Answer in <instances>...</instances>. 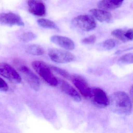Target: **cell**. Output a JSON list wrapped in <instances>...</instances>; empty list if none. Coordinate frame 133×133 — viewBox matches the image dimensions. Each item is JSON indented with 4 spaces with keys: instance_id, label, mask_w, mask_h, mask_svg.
Masks as SVG:
<instances>
[{
    "instance_id": "obj_1",
    "label": "cell",
    "mask_w": 133,
    "mask_h": 133,
    "mask_svg": "<svg viewBox=\"0 0 133 133\" xmlns=\"http://www.w3.org/2000/svg\"><path fill=\"white\" fill-rule=\"evenodd\" d=\"M109 105L114 112L119 115H130L132 111L130 98L124 92L117 91L113 93L109 99Z\"/></svg>"
},
{
    "instance_id": "obj_2",
    "label": "cell",
    "mask_w": 133,
    "mask_h": 133,
    "mask_svg": "<svg viewBox=\"0 0 133 133\" xmlns=\"http://www.w3.org/2000/svg\"><path fill=\"white\" fill-rule=\"evenodd\" d=\"M32 67L37 74L51 86L57 85L59 81L52 72V69L43 61H35L32 63Z\"/></svg>"
},
{
    "instance_id": "obj_3",
    "label": "cell",
    "mask_w": 133,
    "mask_h": 133,
    "mask_svg": "<svg viewBox=\"0 0 133 133\" xmlns=\"http://www.w3.org/2000/svg\"><path fill=\"white\" fill-rule=\"evenodd\" d=\"M48 55L54 62L57 63H67L74 61V55L66 50L52 48L48 50Z\"/></svg>"
},
{
    "instance_id": "obj_4",
    "label": "cell",
    "mask_w": 133,
    "mask_h": 133,
    "mask_svg": "<svg viewBox=\"0 0 133 133\" xmlns=\"http://www.w3.org/2000/svg\"><path fill=\"white\" fill-rule=\"evenodd\" d=\"M72 24L76 28L86 32L93 30L96 26L94 18L89 15H81L75 17L72 20Z\"/></svg>"
},
{
    "instance_id": "obj_5",
    "label": "cell",
    "mask_w": 133,
    "mask_h": 133,
    "mask_svg": "<svg viewBox=\"0 0 133 133\" xmlns=\"http://www.w3.org/2000/svg\"><path fill=\"white\" fill-rule=\"evenodd\" d=\"M0 75L14 84H19L22 78L18 73L11 66L6 63H0Z\"/></svg>"
},
{
    "instance_id": "obj_6",
    "label": "cell",
    "mask_w": 133,
    "mask_h": 133,
    "mask_svg": "<svg viewBox=\"0 0 133 133\" xmlns=\"http://www.w3.org/2000/svg\"><path fill=\"white\" fill-rule=\"evenodd\" d=\"M91 98L94 104L99 107H106L109 105V99L104 91L98 88H91Z\"/></svg>"
},
{
    "instance_id": "obj_7",
    "label": "cell",
    "mask_w": 133,
    "mask_h": 133,
    "mask_svg": "<svg viewBox=\"0 0 133 133\" xmlns=\"http://www.w3.org/2000/svg\"><path fill=\"white\" fill-rule=\"evenodd\" d=\"M0 24L9 26H24V22L21 17L12 13L0 14Z\"/></svg>"
},
{
    "instance_id": "obj_8",
    "label": "cell",
    "mask_w": 133,
    "mask_h": 133,
    "mask_svg": "<svg viewBox=\"0 0 133 133\" xmlns=\"http://www.w3.org/2000/svg\"><path fill=\"white\" fill-rule=\"evenodd\" d=\"M21 71L30 86L35 90H38L40 86V81L31 69L26 66H23L21 67Z\"/></svg>"
},
{
    "instance_id": "obj_9",
    "label": "cell",
    "mask_w": 133,
    "mask_h": 133,
    "mask_svg": "<svg viewBox=\"0 0 133 133\" xmlns=\"http://www.w3.org/2000/svg\"><path fill=\"white\" fill-rule=\"evenodd\" d=\"M28 5L29 12L33 15L39 17H43L45 15V6L39 0H29Z\"/></svg>"
},
{
    "instance_id": "obj_10",
    "label": "cell",
    "mask_w": 133,
    "mask_h": 133,
    "mask_svg": "<svg viewBox=\"0 0 133 133\" xmlns=\"http://www.w3.org/2000/svg\"><path fill=\"white\" fill-rule=\"evenodd\" d=\"M52 42L66 50H72L75 48L74 42L69 38L61 36H53L50 38Z\"/></svg>"
},
{
    "instance_id": "obj_11",
    "label": "cell",
    "mask_w": 133,
    "mask_h": 133,
    "mask_svg": "<svg viewBox=\"0 0 133 133\" xmlns=\"http://www.w3.org/2000/svg\"><path fill=\"white\" fill-rule=\"evenodd\" d=\"M72 81L82 95L86 98H89L91 95V88L83 78L79 76H74L72 78Z\"/></svg>"
},
{
    "instance_id": "obj_12",
    "label": "cell",
    "mask_w": 133,
    "mask_h": 133,
    "mask_svg": "<svg viewBox=\"0 0 133 133\" xmlns=\"http://www.w3.org/2000/svg\"><path fill=\"white\" fill-rule=\"evenodd\" d=\"M124 0H102L98 3V7L101 10H112L119 8Z\"/></svg>"
},
{
    "instance_id": "obj_13",
    "label": "cell",
    "mask_w": 133,
    "mask_h": 133,
    "mask_svg": "<svg viewBox=\"0 0 133 133\" xmlns=\"http://www.w3.org/2000/svg\"><path fill=\"white\" fill-rule=\"evenodd\" d=\"M60 87L62 91L77 102H80L81 98L79 93L69 83L61 80L60 82Z\"/></svg>"
},
{
    "instance_id": "obj_14",
    "label": "cell",
    "mask_w": 133,
    "mask_h": 133,
    "mask_svg": "<svg viewBox=\"0 0 133 133\" xmlns=\"http://www.w3.org/2000/svg\"><path fill=\"white\" fill-rule=\"evenodd\" d=\"M89 12L92 16L100 22L109 23L112 19L111 14L104 10L92 9L90 10Z\"/></svg>"
},
{
    "instance_id": "obj_15",
    "label": "cell",
    "mask_w": 133,
    "mask_h": 133,
    "mask_svg": "<svg viewBox=\"0 0 133 133\" xmlns=\"http://www.w3.org/2000/svg\"><path fill=\"white\" fill-rule=\"evenodd\" d=\"M28 53L34 56H41L44 53L43 48L39 45L33 44L29 46L26 49Z\"/></svg>"
},
{
    "instance_id": "obj_16",
    "label": "cell",
    "mask_w": 133,
    "mask_h": 133,
    "mask_svg": "<svg viewBox=\"0 0 133 133\" xmlns=\"http://www.w3.org/2000/svg\"><path fill=\"white\" fill-rule=\"evenodd\" d=\"M37 22L39 26L44 28L54 29L57 31L59 30L57 25L54 22L48 19L41 18L38 20Z\"/></svg>"
},
{
    "instance_id": "obj_17",
    "label": "cell",
    "mask_w": 133,
    "mask_h": 133,
    "mask_svg": "<svg viewBox=\"0 0 133 133\" xmlns=\"http://www.w3.org/2000/svg\"><path fill=\"white\" fill-rule=\"evenodd\" d=\"M126 31L122 29H116L112 32L111 34L113 36L123 42H128L125 36Z\"/></svg>"
},
{
    "instance_id": "obj_18",
    "label": "cell",
    "mask_w": 133,
    "mask_h": 133,
    "mask_svg": "<svg viewBox=\"0 0 133 133\" xmlns=\"http://www.w3.org/2000/svg\"><path fill=\"white\" fill-rule=\"evenodd\" d=\"M36 35L31 32L23 33L21 36V39L24 42H28L36 38Z\"/></svg>"
},
{
    "instance_id": "obj_19",
    "label": "cell",
    "mask_w": 133,
    "mask_h": 133,
    "mask_svg": "<svg viewBox=\"0 0 133 133\" xmlns=\"http://www.w3.org/2000/svg\"><path fill=\"white\" fill-rule=\"evenodd\" d=\"M119 61L123 64H131L133 62V54H125L120 58Z\"/></svg>"
},
{
    "instance_id": "obj_20",
    "label": "cell",
    "mask_w": 133,
    "mask_h": 133,
    "mask_svg": "<svg viewBox=\"0 0 133 133\" xmlns=\"http://www.w3.org/2000/svg\"><path fill=\"white\" fill-rule=\"evenodd\" d=\"M116 42L114 39H109L104 41L103 43V46L105 49L110 50L116 46Z\"/></svg>"
},
{
    "instance_id": "obj_21",
    "label": "cell",
    "mask_w": 133,
    "mask_h": 133,
    "mask_svg": "<svg viewBox=\"0 0 133 133\" xmlns=\"http://www.w3.org/2000/svg\"><path fill=\"white\" fill-rule=\"evenodd\" d=\"M50 68L52 70H53L54 72L57 73L58 74L60 75L61 76H63L65 78H68L70 77V75L68 72H67L66 71L55 66H50Z\"/></svg>"
},
{
    "instance_id": "obj_22",
    "label": "cell",
    "mask_w": 133,
    "mask_h": 133,
    "mask_svg": "<svg viewBox=\"0 0 133 133\" xmlns=\"http://www.w3.org/2000/svg\"><path fill=\"white\" fill-rule=\"evenodd\" d=\"M96 41V37L94 35H92L83 39L82 41V42L83 44L89 45V44H93Z\"/></svg>"
},
{
    "instance_id": "obj_23",
    "label": "cell",
    "mask_w": 133,
    "mask_h": 133,
    "mask_svg": "<svg viewBox=\"0 0 133 133\" xmlns=\"http://www.w3.org/2000/svg\"><path fill=\"white\" fill-rule=\"evenodd\" d=\"M9 86L6 82L0 77V91L6 92L8 91Z\"/></svg>"
},
{
    "instance_id": "obj_24",
    "label": "cell",
    "mask_w": 133,
    "mask_h": 133,
    "mask_svg": "<svg viewBox=\"0 0 133 133\" xmlns=\"http://www.w3.org/2000/svg\"><path fill=\"white\" fill-rule=\"evenodd\" d=\"M125 36L128 41H132L133 39V29H131L126 31Z\"/></svg>"
}]
</instances>
